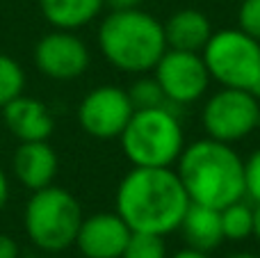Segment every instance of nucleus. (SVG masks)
<instances>
[{
  "label": "nucleus",
  "mask_w": 260,
  "mask_h": 258,
  "mask_svg": "<svg viewBox=\"0 0 260 258\" xmlns=\"http://www.w3.org/2000/svg\"><path fill=\"white\" fill-rule=\"evenodd\" d=\"M117 213L133 233L169 236L178 231L189 197L171 167H133L117 187Z\"/></svg>",
  "instance_id": "f257e3e1"
},
{
  "label": "nucleus",
  "mask_w": 260,
  "mask_h": 258,
  "mask_svg": "<svg viewBox=\"0 0 260 258\" xmlns=\"http://www.w3.org/2000/svg\"><path fill=\"white\" fill-rule=\"evenodd\" d=\"M176 165V174L192 204L221 210L247 197L244 160L226 142L203 137L185 144Z\"/></svg>",
  "instance_id": "f03ea898"
},
{
  "label": "nucleus",
  "mask_w": 260,
  "mask_h": 258,
  "mask_svg": "<svg viewBox=\"0 0 260 258\" xmlns=\"http://www.w3.org/2000/svg\"><path fill=\"white\" fill-rule=\"evenodd\" d=\"M99 48L123 73H148L167 53L165 25L139 7L112 9L99 27Z\"/></svg>",
  "instance_id": "7ed1b4c3"
},
{
  "label": "nucleus",
  "mask_w": 260,
  "mask_h": 258,
  "mask_svg": "<svg viewBox=\"0 0 260 258\" xmlns=\"http://www.w3.org/2000/svg\"><path fill=\"white\" fill-rule=\"evenodd\" d=\"M119 140L133 167H171L185 149V133L174 105L135 110Z\"/></svg>",
  "instance_id": "20e7f679"
},
{
  "label": "nucleus",
  "mask_w": 260,
  "mask_h": 258,
  "mask_svg": "<svg viewBox=\"0 0 260 258\" xmlns=\"http://www.w3.org/2000/svg\"><path fill=\"white\" fill-rule=\"evenodd\" d=\"M82 217H85L82 208L71 192L57 185H48L32 192L27 199L23 210V227L35 247L57 254L76 245Z\"/></svg>",
  "instance_id": "39448f33"
},
{
  "label": "nucleus",
  "mask_w": 260,
  "mask_h": 258,
  "mask_svg": "<svg viewBox=\"0 0 260 258\" xmlns=\"http://www.w3.org/2000/svg\"><path fill=\"white\" fill-rule=\"evenodd\" d=\"M212 80L231 89H251L260 78V41L240 27L212 32L201 50Z\"/></svg>",
  "instance_id": "423d86ee"
},
{
  "label": "nucleus",
  "mask_w": 260,
  "mask_h": 258,
  "mask_svg": "<svg viewBox=\"0 0 260 258\" xmlns=\"http://www.w3.org/2000/svg\"><path fill=\"white\" fill-rule=\"evenodd\" d=\"M201 123L208 137L235 144L260 126V99L251 89L221 87L206 101Z\"/></svg>",
  "instance_id": "0eeeda50"
},
{
  "label": "nucleus",
  "mask_w": 260,
  "mask_h": 258,
  "mask_svg": "<svg viewBox=\"0 0 260 258\" xmlns=\"http://www.w3.org/2000/svg\"><path fill=\"white\" fill-rule=\"evenodd\" d=\"M153 73L165 91V99L174 108L197 103L199 99H203L212 80L201 53L176 48H167Z\"/></svg>",
  "instance_id": "6e6552de"
},
{
  "label": "nucleus",
  "mask_w": 260,
  "mask_h": 258,
  "mask_svg": "<svg viewBox=\"0 0 260 258\" xmlns=\"http://www.w3.org/2000/svg\"><path fill=\"white\" fill-rule=\"evenodd\" d=\"M135 105L128 89L117 85H101L87 91L78 105V123L89 137L117 140L128 126Z\"/></svg>",
  "instance_id": "1a4fd4ad"
},
{
  "label": "nucleus",
  "mask_w": 260,
  "mask_h": 258,
  "mask_svg": "<svg viewBox=\"0 0 260 258\" xmlns=\"http://www.w3.org/2000/svg\"><path fill=\"white\" fill-rule=\"evenodd\" d=\"M91 55L87 44L71 30H53L35 46V64L46 78L69 82L89 69Z\"/></svg>",
  "instance_id": "9d476101"
},
{
  "label": "nucleus",
  "mask_w": 260,
  "mask_h": 258,
  "mask_svg": "<svg viewBox=\"0 0 260 258\" xmlns=\"http://www.w3.org/2000/svg\"><path fill=\"white\" fill-rule=\"evenodd\" d=\"M130 236V227L114 213H94L82 217L78 229L76 247L85 258H121Z\"/></svg>",
  "instance_id": "9b49d317"
},
{
  "label": "nucleus",
  "mask_w": 260,
  "mask_h": 258,
  "mask_svg": "<svg viewBox=\"0 0 260 258\" xmlns=\"http://www.w3.org/2000/svg\"><path fill=\"white\" fill-rule=\"evenodd\" d=\"M3 126L18 142H46L55 131V119L46 103L21 94L3 108Z\"/></svg>",
  "instance_id": "f8f14e48"
},
{
  "label": "nucleus",
  "mask_w": 260,
  "mask_h": 258,
  "mask_svg": "<svg viewBox=\"0 0 260 258\" xmlns=\"http://www.w3.org/2000/svg\"><path fill=\"white\" fill-rule=\"evenodd\" d=\"M12 172L25 190L37 192L55 183L59 172V158L46 142H21L12 155Z\"/></svg>",
  "instance_id": "ddd939ff"
},
{
  "label": "nucleus",
  "mask_w": 260,
  "mask_h": 258,
  "mask_svg": "<svg viewBox=\"0 0 260 258\" xmlns=\"http://www.w3.org/2000/svg\"><path fill=\"white\" fill-rule=\"evenodd\" d=\"M162 25H165L167 46L176 50L201 53L203 46L212 37L210 18L203 12H199V9H178Z\"/></svg>",
  "instance_id": "4468645a"
},
{
  "label": "nucleus",
  "mask_w": 260,
  "mask_h": 258,
  "mask_svg": "<svg viewBox=\"0 0 260 258\" xmlns=\"http://www.w3.org/2000/svg\"><path fill=\"white\" fill-rule=\"evenodd\" d=\"M178 231H183L187 247L210 254L212 249H217L224 242L221 210L210 208V206H201V204H189Z\"/></svg>",
  "instance_id": "2eb2a0df"
},
{
  "label": "nucleus",
  "mask_w": 260,
  "mask_h": 258,
  "mask_svg": "<svg viewBox=\"0 0 260 258\" xmlns=\"http://www.w3.org/2000/svg\"><path fill=\"white\" fill-rule=\"evenodd\" d=\"M44 18L55 30H80L105 7V0H39Z\"/></svg>",
  "instance_id": "dca6fc26"
},
{
  "label": "nucleus",
  "mask_w": 260,
  "mask_h": 258,
  "mask_svg": "<svg viewBox=\"0 0 260 258\" xmlns=\"http://www.w3.org/2000/svg\"><path fill=\"white\" fill-rule=\"evenodd\" d=\"M221 231H224V240L233 242L253 236V206L240 199L221 208Z\"/></svg>",
  "instance_id": "f3484780"
},
{
  "label": "nucleus",
  "mask_w": 260,
  "mask_h": 258,
  "mask_svg": "<svg viewBox=\"0 0 260 258\" xmlns=\"http://www.w3.org/2000/svg\"><path fill=\"white\" fill-rule=\"evenodd\" d=\"M23 89H25V73H23L21 64L9 55L0 53V110L9 101L21 96Z\"/></svg>",
  "instance_id": "a211bd4d"
},
{
  "label": "nucleus",
  "mask_w": 260,
  "mask_h": 258,
  "mask_svg": "<svg viewBox=\"0 0 260 258\" xmlns=\"http://www.w3.org/2000/svg\"><path fill=\"white\" fill-rule=\"evenodd\" d=\"M128 96H130V101H133L135 110H148V108L169 105V101L165 99V91H162L160 82L155 80V76L137 78V80L128 87Z\"/></svg>",
  "instance_id": "6ab92c4d"
},
{
  "label": "nucleus",
  "mask_w": 260,
  "mask_h": 258,
  "mask_svg": "<svg viewBox=\"0 0 260 258\" xmlns=\"http://www.w3.org/2000/svg\"><path fill=\"white\" fill-rule=\"evenodd\" d=\"M121 258H169L162 236L153 233H133Z\"/></svg>",
  "instance_id": "aec40b11"
},
{
  "label": "nucleus",
  "mask_w": 260,
  "mask_h": 258,
  "mask_svg": "<svg viewBox=\"0 0 260 258\" xmlns=\"http://www.w3.org/2000/svg\"><path fill=\"white\" fill-rule=\"evenodd\" d=\"M238 27L260 41V0H242L238 9Z\"/></svg>",
  "instance_id": "412c9836"
},
{
  "label": "nucleus",
  "mask_w": 260,
  "mask_h": 258,
  "mask_svg": "<svg viewBox=\"0 0 260 258\" xmlns=\"http://www.w3.org/2000/svg\"><path fill=\"white\" fill-rule=\"evenodd\" d=\"M244 187L253 204H260V149L244 160Z\"/></svg>",
  "instance_id": "4be33fe9"
},
{
  "label": "nucleus",
  "mask_w": 260,
  "mask_h": 258,
  "mask_svg": "<svg viewBox=\"0 0 260 258\" xmlns=\"http://www.w3.org/2000/svg\"><path fill=\"white\" fill-rule=\"evenodd\" d=\"M0 258H18L16 240L7 233H0Z\"/></svg>",
  "instance_id": "5701e85b"
},
{
  "label": "nucleus",
  "mask_w": 260,
  "mask_h": 258,
  "mask_svg": "<svg viewBox=\"0 0 260 258\" xmlns=\"http://www.w3.org/2000/svg\"><path fill=\"white\" fill-rule=\"evenodd\" d=\"M7 201H9V178H7V174L0 169V213L5 210Z\"/></svg>",
  "instance_id": "b1692460"
},
{
  "label": "nucleus",
  "mask_w": 260,
  "mask_h": 258,
  "mask_svg": "<svg viewBox=\"0 0 260 258\" xmlns=\"http://www.w3.org/2000/svg\"><path fill=\"white\" fill-rule=\"evenodd\" d=\"M144 0H105V5H110L112 9H133L139 7Z\"/></svg>",
  "instance_id": "393cba45"
},
{
  "label": "nucleus",
  "mask_w": 260,
  "mask_h": 258,
  "mask_svg": "<svg viewBox=\"0 0 260 258\" xmlns=\"http://www.w3.org/2000/svg\"><path fill=\"white\" fill-rule=\"evenodd\" d=\"M171 258H210V254H206V251H199V249H192V247H185V249L176 251Z\"/></svg>",
  "instance_id": "a878e982"
},
{
  "label": "nucleus",
  "mask_w": 260,
  "mask_h": 258,
  "mask_svg": "<svg viewBox=\"0 0 260 258\" xmlns=\"http://www.w3.org/2000/svg\"><path fill=\"white\" fill-rule=\"evenodd\" d=\"M253 238L260 242V204L253 206Z\"/></svg>",
  "instance_id": "bb28decb"
},
{
  "label": "nucleus",
  "mask_w": 260,
  "mask_h": 258,
  "mask_svg": "<svg viewBox=\"0 0 260 258\" xmlns=\"http://www.w3.org/2000/svg\"><path fill=\"white\" fill-rule=\"evenodd\" d=\"M229 258H260V256L251 254V251H238V254H231Z\"/></svg>",
  "instance_id": "cd10ccee"
},
{
  "label": "nucleus",
  "mask_w": 260,
  "mask_h": 258,
  "mask_svg": "<svg viewBox=\"0 0 260 258\" xmlns=\"http://www.w3.org/2000/svg\"><path fill=\"white\" fill-rule=\"evenodd\" d=\"M253 94H256V96H258V99H260V78H258V82H256V87H253Z\"/></svg>",
  "instance_id": "c85d7f7f"
},
{
  "label": "nucleus",
  "mask_w": 260,
  "mask_h": 258,
  "mask_svg": "<svg viewBox=\"0 0 260 258\" xmlns=\"http://www.w3.org/2000/svg\"><path fill=\"white\" fill-rule=\"evenodd\" d=\"M0 128H3V123H0Z\"/></svg>",
  "instance_id": "c756f323"
}]
</instances>
